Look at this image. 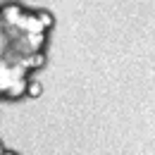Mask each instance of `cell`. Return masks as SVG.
I'll use <instances>...</instances> for the list:
<instances>
[{
	"instance_id": "2",
	"label": "cell",
	"mask_w": 155,
	"mask_h": 155,
	"mask_svg": "<svg viewBox=\"0 0 155 155\" xmlns=\"http://www.w3.org/2000/svg\"><path fill=\"white\" fill-rule=\"evenodd\" d=\"M0 155H2V146H0Z\"/></svg>"
},
{
	"instance_id": "1",
	"label": "cell",
	"mask_w": 155,
	"mask_h": 155,
	"mask_svg": "<svg viewBox=\"0 0 155 155\" xmlns=\"http://www.w3.org/2000/svg\"><path fill=\"white\" fill-rule=\"evenodd\" d=\"M2 155H15V153H2Z\"/></svg>"
}]
</instances>
